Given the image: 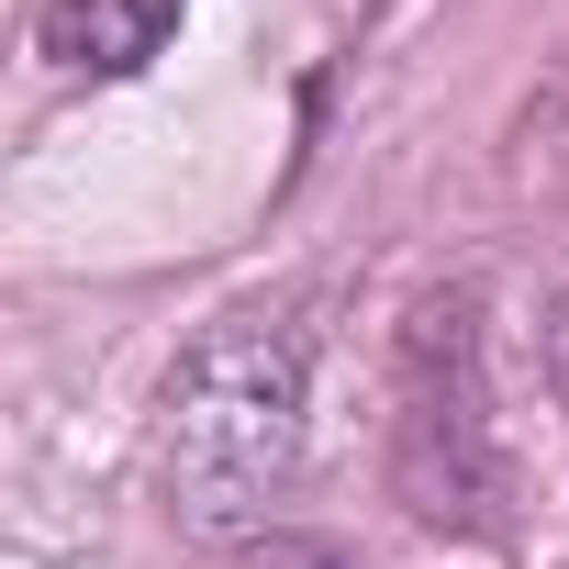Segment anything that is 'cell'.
I'll return each mask as SVG.
<instances>
[{"label":"cell","instance_id":"obj_1","mask_svg":"<svg viewBox=\"0 0 569 569\" xmlns=\"http://www.w3.org/2000/svg\"><path fill=\"white\" fill-rule=\"evenodd\" d=\"M313 413V325L291 302H234L212 313L157 402V491L190 536H246L302 469Z\"/></svg>","mask_w":569,"mask_h":569},{"label":"cell","instance_id":"obj_2","mask_svg":"<svg viewBox=\"0 0 569 569\" xmlns=\"http://www.w3.org/2000/svg\"><path fill=\"white\" fill-rule=\"evenodd\" d=\"M391 480L425 525L447 536H502L513 525V458L491 436V380H480V291H436L402 325L391 369Z\"/></svg>","mask_w":569,"mask_h":569},{"label":"cell","instance_id":"obj_3","mask_svg":"<svg viewBox=\"0 0 569 569\" xmlns=\"http://www.w3.org/2000/svg\"><path fill=\"white\" fill-rule=\"evenodd\" d=\"M168 34H179V0H46L34 12V46L90 79H134Z\"/></svg>","mask_w":569,"mask_h":569},{"label":"cell","instance_id":"obj_4","mask_svg":"<svg viewBox=\"0 0 569 569\" xmlns=\"http://www.w3.org/2000/svg\"><path fill=\"white\" fill-rule=\"evenodd\" d=\"M513 190L569 223V68H558V79L525 101V123H513Z\"/></svg>","mask_w":569,"mask_h":569},{"label":"cell","instance_id":"obj_5","mask_svg":"<svg viewBox=\"0 0 569 569\" xmlns=\"http://www.w3.org/2000/svg\"><path fill=\"white\" fill-rule=\"evenodd\" d=\"M547 380H558V402H569V291H558V313H547Z\"/></svg>","mask_w":569,"mask_h":569},{"label":"cell","instance_id":"obj_6","mask_svg":"<svg viewBox=\"0 0 569 569\" xmlns=\"http://www.w3.org/2000/svg\"><path fill=\"white\" fill-rule=\"evenodd\" d=\"M257 569H347V558H336V547H268Z\"/></svg>","mask_w":569,"mask_h":569}]
</instances>
